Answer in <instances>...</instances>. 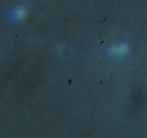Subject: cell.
I'll use <instances>...</instances> for the list:
<instances>
[{
    "mask_svg": "<svg viewBox=\"0 0 147 138\" xmlns=\"http://www.w3.org/2000/svg\"><path fill=\"white\" fill-rule=\"evenodd\" d=\"M128 51V45L127 43H119L112 47V53L116 57H123Z\"/></svg>",
    "mask_w": 147,
    "mask_h": 138,
    "instance_id": "obj_1",
    "label": "cell"
},
{
    "mask_svg": "<svg viewBox=\"0 0 147 138\" xmlns=\"http://www.w3.org/2000/svg\"><path fill=\"white\" fill-rule=\"evenodd\" d=\"M25 15V9L23 8H16L14 11H13L12 17L15 19H21L23 18Z\"/></svg>",
    "mask_w": 147,
    "mask_h": 138,
    "instance_id": "obj_2",
    "label": "cell"
}]
</instances>
